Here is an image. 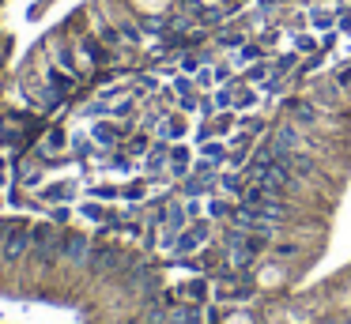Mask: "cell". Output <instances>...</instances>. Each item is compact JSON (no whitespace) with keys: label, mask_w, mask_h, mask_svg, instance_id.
Wrapping results in <instances>:
<instances>
[{"label":"cell","mask_w":351,"mask_h":324,"mask_svg":"<svg viewBox=\"0 0 351 324\" xmlns=\"http://www.w3.org/2000/svg\"><path fill=\"white\" fill-rule=\"evenodd\" d=\"M336 27H340V30H351V12H336Z\"/></svg>","instance_id":"836d02e7"},{"label":"cell","mask_w":351,"mask_h":324,"mask_svg":"<svg viewBox=\"0 0 351 324\" xmlns=\"http://www.w3.org/2000/svg\"><path fill=\"white\" fill-rule=\"evenodd\" d=\"M170 166H174L178 177H185V173H189V151H185V147H174V151H170Z\"/></svg>","instance_id":"7c38bea8"},{"label":"cell","mask_w":351,"mask_h":324,"mask_svg":"<svg viewBox=\"0 0 351 324\" xmlns=\"http://www.w3.org/2000/svg\"><path fill=\"white\" fill-rule=\"evenodd\" d=\"M84 215H87V219H102V208H95V203H87V208H84Z\"/></svg>","instance_id":"74e56055"},{"label":"cell","mask_w":351,"mask_h":324,"mask_svg":"<svg viewBox=\"0 0 351 324\" xmlns=\"http://www.w3.org/2000/svg\"><path fill=\"white\" fill-rule=\"evenodd\" d=\"M117 264H121V256H117L114 249H95L91 253V268L95 271H114Z\"/></svg>","instance_id":"8992f818"},{"label":"cell","mask_w":351,"mask_h":324,"mask_svg":"<svg viewBox=\"0 0 351 324\" xmlns=\"http://www.w3.org/2000/svg\"><path fill=\"white\" fill-rule=\"evenodd\" d=\"M310 23H313L317 30H325V34H328V30L336 27V12H332V8H313V12H310Z\"/></svg>","instance_id":"ba28073f"},{"label":"cell","mask_w":351,"mask_h":324,"mask_svg":"<svg viewBox=\"0 0 351 324\" xmlns=\"http://www.w3.org/2000/svg\"><path fill=\"white\" fill-rule=\"evenodd\" d=\"M193 79H197V87H212V83H215V68H197Z\"/></svg>","instance_id":"7402d4cb"},{"label":"cell","mask_w":351,"mask_h":324,"mask_svg":"<svg viewBox=\"0 0 351 324\" xmlns=\"http://www.w3.org/2000/svg\"><path fill=\"white\" fill-rule=\"evenodd\" d=\"M102 113H106V102H91L84 110V117H102Z\"/></svg>","instance_id":"1f68e13d"},{"label":"cell","mask_w":351,"mask_h":324,"mask_svg":"<svg viewBox=\"0 0 351 324\" xmlns=\"http://www.w3.org/2000/svg\"><path fill=\"white\" fill-rule=\"evenodd\" d=\"M287 181H291V166L280 162V158L261 166V170H253V185H261L268 196H280L283 188H287Z\"/></svg>","instance_id":"6da1fadb"},{"label":"cell","mask_w":351,"mask_h":324,"mask_svg":"<svg viewBox=\"0 0 351 324\" xmlns=\"http://www.w3.org/2000/svg\"><path fill=\"white\" fill-rule=\"evenodd\" d=\"M87 238L84 234H69V238H61V253H64V260H87Z\"/></svg>","instance_id":"5b68a950"},{"label":"cell","mask_w":351,"mask_h":324,"mask_svg":"<svg viewBox=\"0 0 351 324\" xmlns=\"http://www.w3.org/2000/svg\"><path fill=\"white\" fill-rule=\"evenodd\" d=\"M129 151H132V155H147V151H152V143H147V136H136V140L129 143Z\"/></svg>","instance_id":"484cf974"},{"label":"cell","mask_w":351,"mask_h":324,"mask_svg":"<svg viewBox=\"0 0 351 324\" xmlns=\"http://www.w3.org/2000/svg\"><path fill=\"white\" fill-rule=\"evenodd\" d=\"M212 215H215V219L230 215V203H227V200H212Z\"/></svg>","instance_id":"f546056e"},{"label":"cell","mask_w":351,"mask_h":324,"mask_svg":"<svg viewBox=\"0 0 351 324\" xmlns=\"http://www.w3.org/2000/svg\"><path fill=\"white\" fill-rule=\"evenodd\" d=\"M125 196H129V200H140V196H144V185H129V188H125Z\"/></svg>","instance_id":"d590c367"},{"label":"cell","mask_w":351,"mask_h":324,"mask_svg":"<svg viewBox=\"0 0 351 324\" xmlns=\"http://www.w3.org/2000/svg\"><path fill=\"white\" fill-rule=\"evenodd\" d=\"M155 87H159V83H155L152 75H144V79H140V90H155Z\"/></svg>","instance_id":"f35d334b"},{"label":"cell","mask_w":351,"mask_h":324,"mask_svg":"<svg viewBox=\"0 0 351 324\" xmlns=\"http://www.w3.org/2000/svg\"><path fill=\"white\" fill-rule=\"evenodd\" d=\"M114 140H117V128L114 125H95V143H99V147H110Z\"/></svg>","instance_id":"9a60e30c"},{"label":"cell","mask_w":351,"mask_h":324,"mask_svg":"<svg viewBox=\"0 0 351 324\" xmlns=\"http://www.w3.org/2000/svg\"><path fill=\"white\" fill-rule=\"evenodd\" d=\"M185 298H193V301H204V298H208V283H200V279H193V283H185Z\"/></svg>","instance_id":"2e32d148"},{"label":"cell","mask_w":351,"mask_h":324,"mask_svg":"<svg viewBox=\"0 0 351 324\" xmlns=\"http://www.w3.org/2000/svg\"><path fill=\"white\" fill-rule=\"evenodd\" d=\"M167 324H200V313L197 309H170Z\"/></svg>","instance_id":"30bf717a"},{"label":"cell","mask_w":351,"mask_h":324,"mask_svg":"<svg viewBox=\"0 0 351 324\" xmlns=\"http://www.w3.org/2000/svg\"><path fill=\"white\" fill-rule=\"evenodd\" d=\"M31 241H34V249H38L42 260H49L53 253H61V238H57L53 226H34V230H31Z\"/></svg>","instance_id":"7a4b0ae2"},{"label":"cell","mask_w":351,"mask_h":324,"mask_svg":"<svg viewBox=\"0 0 351 324\" xmlns=\"http://www.w3.org/2000/svg\"><path fill=\"white\" fill-rule=\"evenodd\" d=\"M162 219H167V234H182V226H185V208H178V203H174V208H170Z\"/></svg>","instance_id":"8fae6325"},{"label":"cell","mask_w":351,"mask_h":324,"mask_svg":"<svg viewBox=\"0 0 351 324\" xmlns=\"http://www.w3.org/2000/svg\"><path fill=\"white\" fill-rule=\"evenodd\" d=\"M212 181H215V177H204V173H193V177L185 181V192H189V196H200V192H208V188H212Z\"/></svg>","instance_id":"4fadbf2b"},{"label":"cell","mask_w":351,"mask_h":324,"mask_svg":"<svg viewBox=\"0 0 351 324\" xmlns=\"http://www.w3.org/2000/svg\"><path fill=\"white\" fill-rule=\"evenodd\" d=\"M204 241H208V223H193L185 234H178L174 249H178V253H193V249H200Z\"/></svg>","instance_id":"3957f363"},{"label":"cell","mask_w":351,"mask_h":324,"mask_svg":"<svg viewBox=\"0 0 351 324\" xmlns=\"http://www.w3.org/2000/svg\"><path fill=\"white\" fill-rule=\"evenodd\" d=\"M245 75H250L253 83H261V87H265V79H268V75H272V68H268V64H253V68H250V72H245Z\"/></svg>","instance_id":"44dd1931"},{"label":"cell","mask_w":351,"mask_h":324,"mask_svg":"<svg viewBox=\"0 0 351 324\" xmlns=\"http://www.w3.org/2000/svg\"><path fill=\"white\" fill-rule=\"evenodd\" d=\"M317 98L325 105H336V87H328V83H317Z\"/></svg>","instance_id":"603a6c76"},{"label":"cell","mask_w":351,"mask_h":324,"mask_svg":"<svg viewBox=\"0 0 351 324\" xmlns=\"http://www.w3.org/2000/svg\"><path fill=\"white\" fill-rule=\"evenodd\" d=\"M193 87H197V79H193V75H178V79H174V90H178L182 98H189Z\"/></svg>","instance_id":"d6986e66"},{"label":"cell","mask_w":351,"mask_h":324,"mask_svg":"<svg viewBox=\"0 0 351 324\" xmlns=\"http://www.w3.org/2000/svg\"><path fill=\"white\" fill-rule=\"evenodd\" d=\"M227 105H234V95H230V87L215 95V110H227Z\"/></svg>","instance_id":"4316f807"},{"label":"cell","mask_w":351,"mask_h":324,"mask_svg":"<svg viewBox=\"0 0 351 324\" xmlns=\"http://www.w3.org/2000/svg\"><path fill=\"white\" fill-rule=\"evenodd\" d=\"M295 49L298 53H310V49H317V42H313L310 34H295Z\"/></svg>","instance_id":"d4e9b609"},{"label":"cell","mask_w":351,"mask_h":324,"mask_svg":"<svg viewBox=\"0 0 351 324\" xmlns=\"http://www.w3.org/2000/svg\"><path fill=\"white\" fill-rule=\"evenodd\" d=\"M295 121L298 125H313V121H317V110H313V105H295Z\"/></svg>","instance_id":"e0dca14e"},{"label":"cell","mask_w":351,"mask_h":324,"mask_svg":"<svg viewBox=\"0 0 351 324\" xmlns=\"http://www.w3.org/2000/svg\"><path fill=\"white\" fill-rule=\"evenodd\" d=\"M57 60H61L64 68H72V53L69 49H57Z\"/></svg>","instance_id":"8d00e7d4"},{"label":"cell","mask_w":351,"mask_h":324,"mask_svg":"<svg viewBox=\"0 0 351 324\" xmlns=\"http://www.w3.org/2000/svg\"><path fill=\"white\" fill-rule=\"evenodd\" d=\"M162 162H167V147H162V143H155L152 155H147V173H162Z\"/></svg>","instance_id":"5bb4252c"},{"label":"cell","mask_w":351,"mask_h":324,"mask_svg":"<svg viewBox=\"0 0 351 324\" xmlns=\"http://www.w3.org/2000/svg\"><path fill=\"white\" fill-rule=\"evenodd\" d=\"M49 83H53L57 95H61V90H69V75H64L61 68H49Z\"/></svg>","instance_id":"ffe728a7"},{"label":"cell","mask_w":351,"mask_h":324,"mask_svg":"<svg viewBox=\"0 0 351 324\" xmlns=\"http://www.w3.org/2000/svg\"><path fill=\"white\" fill-rule=\"evenodd\" d=\"M200 117H212V113H215V98H200Z\"/></svg>","instance_id":"4dcf8cb0"},{"label":"cell","mask_w":351,"mask_h":324,"mask_svg":"<svg viewBox=\"0 0 351 324\" xmlns=\"http://www.w3.org/2000/svg\"><path fill=\"white\" fill-rule=\"evenodd\" d=\"M38 177H42V173H38V170H34V166H31V170H27V173H23V181H27V185H34V181H38Z\"/></svg>","instance_id":"ab89813d"},{"label":"cell","mask_w":351,"mask_h":324,"mask_svg":"<svg viewBox=\"0 0 351 324\" xmlns=\"http://www.w3.org/2000/svg\"><path fill=\"white\" fill-rule=\"evenodd\" d=\"M204 158H212V162H215V158H223V147H219V143H204Z\"/></svg>","instance_id":"d6a6232c"},{"label":"cell","mask_w":351,"mask_h":324,"mask_svg":"<svg viewBox=\"0 0 351 324\" xmlns=\"http://www.w3.org/2000/svg\"><path fill=\"white\" fill-rule=\"evenodd\" d=\"M219 185L227 188V192H242V177H234V173H223Z\"/></svg>","instance_id":"cb8c5ba5"},{"label":"cell","mask_w":351,"mask_h":324,"mask_svg":"<svg viewBox=\"0 0 351 324\" xmlns=\"http://www.w3.org/2000/svg\"><path fill=\"white\" fill-rule=\"evenodd\" d=\"M257 53H261L257 45H242V53H238V64H250V60L257 57Z\"/></svg>","instance_id":"f1b7e54d"},{"label":"cell","mask_w":351,"mask_h":324,"mask_svg":"<svg viewBox=\"0 0 351 324\" xmlns=\"http://www.w3.org/2000/svg\"><path fill=\"white\" fill-rule=\"evenodd\" d=\"M27 249H31V230H27V226H16V230L8 234V241H4V256H8V260H19Z\"/></svg>","instance_id":"277c9868"},{"label":"cell","mask_w":351,"mask_h":324,"mask_svg":"<svg viewBox=\"0 0 351 324\" xmlns=\"http://www.w3.org/2000/svg\"><path fill=\"white\" fill-rule=\"evenodd\" d=\"M132 110H136V98H121V102H117L114 105V110H110V113H114V117H132Z\"/></svg>","instance_id":"ac0fdd59"},{"label":"cell","mask_w":351,"mask_h":324,"mask_svg":"<svg viewBox=\"0 0 351 324\" xmlns=\"http://www.w3.org/2000/svg\"><path fill=\"white\" fill-rule=\"evenodd\" d=\"M159 136H162V140H178V136H185V121H182V117L162 121V125H159Z\"/></svg>","instance_id":"9c48e42d"},{"label":"cell","mask_w":351,"mask_h":324,"mask_svg":"<svg viewBox=\"0 0 351 324\" xmlns=\"http://www.w3.org/2000/svg\"><path fill=\"white\" fill-rule=\"evenodd\" d=\"M64 147V136L61 132H49V140H46V147H42V151H61Z\"/></svg>","instance_id":"83f0119b"},{"label":"cell","mask_w":351,"mask_h":324,"mask_svg":"<svg viewBox=\"0 0 351 324\" xmlns=\"http://www.w3.org/2000/svg\"><path fill=\"white\" fill-rule=\"evenodd\" d=\"M69 196H76V185H72V181H61V185H46V188H42V200H53V203L69 200Z\"/></svg>","instance_id":"52a82bcc"},{"label":"cell","mask_w":351,"mask_h":324,"mask_svg":"<svg viewBox=\"0 0 351 324\" xmlns=\"http://www.w3.org/2000/svg\"><path fill=\"white\" fill-rule=\"evenodd\" d=\"M223 45H245V38H242V34H234V30H230V34H223Z\"/></svg>","instance_id":"e575fe53"}]
</instances>
